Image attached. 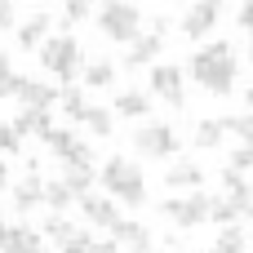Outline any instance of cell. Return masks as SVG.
<instances>
[{"mask_svg": "<svg viewBox=\"0 0 253 253\" xmlns=\"http://www.w3.org/2000/svg\"><path fill=\"white\" fill-rule=\"evenodd\" d=\"M187 76L196 84H205L213 98H227L231 84H236V53H231V40H213L209 49H200L191 62H187Z\"/></svg>", "mask_w": 253, "mask_h": 253, "instance_id": "6da1fadb", "label": "cell"}, {"mask_svg": "<svg viewBox=\"0 0 253 253\" xmlns=\"http://www.w3.org/2000/svg\"><path fill=\"white\" fill-rule=\"evenodd\" d=\"M102 187L111 191V200H125L129 209H138L147 200V182H142V169L125 156H111L102 165Z\"/></svg>", "mask_w": 253, "mask_h": 253, "instance_id": "7a4b0ae2", "label": "cell"}, {"mask_svg": "<svg viewBox=\"0 0 253 253\" xmlns=\"http://www.w3.org/2000/svg\"><path fill=\"white\" fill-rule=\"evenodd\" d=\"M98 31H102L107 40H116V44H133V40L142 36V13H138V4H129V0H107V4H98Z\"/></svg>", "mask_w": 253, "mask_h": 253, "instance_id": "3957f363", "label": "cell"}, {"mask_svg": "<svg viewBox=\"0 0 253 253\" xmlns=\"http://www.w3.org/2000/svg\"><path fill=\"white\" fill-rule=\"evenodd\" d=\"M40 67L53 71L62 84H71V80L80 76V67H84L76 36H44V40H40Z\"/></svg>", "mask_w": 253, "mask_h": 253, "instance_id": "277c9868", "label": "cell"}, {"mask_svg": "<svg viewBox=\"0 0 253 253\" xmlns=\"http://www.w3.org/2000/svg\"><path fill=\"white\" fill-rule=\"evenodd\" d=\"M209 200H213V196H205V191L196 187L191 196H178V200H160V213H165L173 227L191 231V227H200V222L209 218Z\"/></svg>", "mask_w": 253, "mask_h": 253, "instance_id": "5b68a950", "label": "cell"}, {"mask_svg": "<svg viewBox=\"0 0 253 253\" xmlns=\"http://www.w3.org/2000/svg\"><path fill=\"white\" fill-rule=\"evenodd\" d=\"M133 151L147 156V160H165V156H173V151H178V133H173V125H142V129H133Z\"/></svg>", "mask_w": 253, "mask_h": 253, "instance_id": "8992f818", "label": "cell"}, {"mask_svg": "<svg viewBox=\"0 0 253 253\" xmlns=\"http://www.w3.org/2000/svg\"><path fill=\"white\" fill-rule=\"evenodd\" d=\"M151 93H160L169 107H187V93H182V71L178 67H169V62H160V67H151Z\"/></svg>", "mask_w": 253, "mask_h": 253, "instance_id": "52a82bcc", "label": "cell"}, {"mask_svg": "<svg viewBox=\"0 0 253 253\" xmlns=\"http://www.w3.org/2000/svg\"><path fill=\"white\" fill-rule=\"evenodd\" d=\"M218 13H222V0H191L187 18H182V36H191V40L209 36L213 22H218Z\"/></svg>", "mask_w": 253, "mask_h": 253, "instance_id": "ba28073f", "label": "cell"}, {"mask_svg": "<svg viewBox=\"0 0 253 253\" xmlns=\"http://www.w3.org/2000/svg\"><path fill=\"white\" fill-rule=\"evenodd\" d=\"M107 231H111V240H116L120 249L129 245L133 253H151V231H147L142 222H125V218H116V222H111Z\"/></svg>", "mask_w": 253, "mask_h": 253, "instance_id": "9c48e42d", "label": "cell"}, {"mask_svg": "<svg viewBox=\"0 0 253 253\" xmlns=\"http://www.w3.org/2000/svg\"><path fill=\"white\" fill-rule=\"evenodd\" d=\"M80 200V213H84V222L89 227H111L116 218H120V209H116V200H102V196H76Z\"/></svg>", "mask_w": 253, "mask_h": 253, "instance_id": "30bf717a", "label": "cell"}, {"mask_svg": "<svg viewBox=\"0 0 253 253\" xmlns=\"http://www.w3.org/2000/svg\"><path fill=\"white\" fill-rule=\"evenodd\" d=\"M249 209H253V200H240V196H222V200L213 196V200H209V218H213L218 227H236Z\"/></svg>", "mask_w": 253, "mask_h": 253, "instance_id": "8fae6325", "label": "cell"}, {"mask_svg": "<svg viewBox=\"0 0 253 253\" xmlns=\"http://www.w3.org/2000/svg\"><path fill=\"white\" fill-rule=\"evenodd\" d=\"M13 98H18L22 107H36V111H49V107L58 102V89H53V84H40V80H27V76H22V89H18Z\"/></svg>", "mask_w": 253, "mask_h": 253, "instance_id": "7c38bea8", "label": "cell"}, {"mask_svg": "<svg viewBox=\"0 0 253 253\" xmlns=\"http://www.w3.org/2000/svg\"><path fill=\"white\" fill-rule=\"evenodd\" d=\"M27 249H40V231L31 227H0V253H27Z\"/></svg>", "mask_w": 253, "mask_h": 253, "instance_id": "4fadbf2b", "label": "cell"}, {"mask_svg": "<svg viewBox=\"0 0 253 253\" xmlns=\"http://www.w3.org/2000/svg\"><path fill=\"white\" fill-rule=\"evenodd\" d=\"M36 205H44V182H40V173H27V178L13 187V209H18V213H31Z\"/></svg>", "mask_w": 253, "mask_h": 253, "instance_id": "5bb4252c", "label": "cell"}, {"mask_svg": "<svg viewBox=\"0 0 253 253\" xmlns=\"http://www.w3.org/2000/svg\"><path fill=\"white\" fill-rule=\"evenodd\" d=\"M13 133L18 138H27V133H36V138H44V129H53V120H49V111H36V107H22L13 120Z\"/></svg>", "mask_w": 253, "mask_h": 253, "instance_id": "9a60e30c", "label": "cell"}, {"mask_svg": "<svg viewBox=\"0 0 253 253\" xmlns=\"http://www.w3.org/2000/svg\"><path fill=\"white\" fill-rule=\"evenodd\" d=\"M71 196H89V187H93V165H71V160H62V178H58Z\"/></svg>", "mask_w": 253, "mask_h": 253, "instance_id": "2e32d148", "label": "cell"}, {"mask_svg": "<svg viewBox=\"0 0 253 253\" xmlns=\"http://www.w3.org/2000/svg\"><path fill=\"white\" fill-rule=\"evenodd\" d=\"M49 27H53V18H49V13L27 18V22L18 27V49H40V40L49 36Z\"/></svg>", "mask_w": 253, "mask_h": 253, "instance_id": "e0dca14e", "label": "cell"}, {"mask_svg": "<svg viewBox=\"0 0 253 253\" xmlns=\"http://www.w3.org/2000/svg\"><path fill=\"white\" fill-rule=\"evenodd\" d=\"M160 40L165 36H138L133 44H129V58H125V67H151V58H160Z\"/></svg>", "mask_w": 253, "mask_h": 253, "instance_id": "ac0fdd59", "label": "cell"}, {"mask_svg": "<svg viewBox=\"0 0 253 253\" xmlns=\"http://www.w3.org/2000/svg\"><path fill=\"white\" fill-rule=\"evenodd\" d=\"M116 116H129V120H142L147 111H151V98L147 93H138V89H125V93H116Z\"/></svg>", "mask_w": 253, "mask_h": 253, "instance_id": "d6986e66", "label": "cell"}, {"mask_svg": "<svg viewBox=\"0 0 253 253\" xmlns=\"http://www.w3.org/2000/svg\"><path fill=\"white\" fill-rule=\"evenodd\" d=\"M80 80H84L89 89H111V80H116V67H111L107 58H93V62H84V67H80Z\"/></svg>", "mask_w": 253, "mask_h": 253, "instance_id": "ffe728a7", "label": "cell"}, {"mask_svg": "<svg viewBox=\"0 0 253 253\" xmlns=\"http://www.w3.org/2000/svg\"><path fill=\"white\" fill-rule=\"evenodd\" d=\"M80 125H84L89 133H98V138H111V133H116V129H111V125H116V116H111L107 107H84Z\"/></svg>", "mask_w": 253, "mask_h": 253, "instance_id": "44dd1931", "label": "cell"}, {"mask_svg": "<svg viewBox=\"0 0 253 253\" xmlns=\"http://www.w3.org/2000/svg\"><path fill=\"white\" fill-rule=\"evenodd\" d=\"M200 178H205V173H200V165H191V160H178V165L165 173V182H169V187H191V191L200 187Z\"/></svg>", "mask_w": 253, "mask_h": 253, "instance_id": "7402d4cb", "label": "cell"}, {"mask_svg": "<svg viewBox=\"0 0 253 253\" xmlns=\"http://www.w3.org/2000/svg\"><path fill=\"white\" fill-rule=\"evenodd\" d=\"M222 133H227L222 120H200V125H196V151H213V147L222 142Z\"/></svg>", "mask_w": 253, "mask_h": 253, "instance_id": "603a6c76", "label": "cell"}, {"mask_svg": "<svg viewBox=\"0 0 253 253\" xmlns=\"http://www.w3.org/2000/svg\"><path fill=\"white\" fill-rule=\"evenodd\" d=\"M40 142H44V147H49V151H53V156L62 160V156H67V151H71V147H76L80 138H76L71 129H44V138H40Z\"/></svg>", "mask_w": 253, "mask_h": 253, "instance_id": "cb8c5ba5", "label": "cell"}, {"mask_svg": "<svg viewBox=\"0 0 253 253\" xmlns=\"http://www.w3.org/2000/svg\"><path fill=\"white\" fill-rule=\"evenodd\" d=\"M18 89H22V76L13 71V58L0 53V98H13Z\"/></svg>", "mask_w": 253, "mask_h": 253, "instance_id": "d4e9b609", "label": "cell"}, {"mask_svg": "<svg viewBox=\"0 0 253 253\" xmlns=\"http://www.w3.org/2000/svg\"><path fill=\"white\" fill-rule=\"evenodd\" d=\"M222 187H227V196H240V200H253V187H249V178L240 173V169H222Z\"/></svg>", "mask_w": 253, "mask_h": 253, "instance_id": "484cf974", "label": "cell"}, {"mask_svg": "<svg viewBox=\"0 0 253 253\" xmlns=\"http://www.w3.org/2000/svg\"><path fill=\"white\" fill-rule=\"evenodd\" d=\"M209 253H245V231H240V222H236V227H222L218 245H213Z\"/></svg>", "mask_w": 253, "mask_h": 253, "instance_id": "4316f807", "label": "cell"}, {"mask_svg": "<svg viewBox=\"0 0 253 253\" xmlns=\"http://www.w3.org/2000/svg\"><path fill=\"white\" fill-rule=\"evenodd\" d=\"M58 102H62V111H67V116L80 125V116H84V107H89V102H84V93L67 84V89H58Z\"/></svg>", "mask_w": 253, "mask_h": 253, "instance_id": "83f0119b", "label": "cell"}, {"mask_svg": "<svg viewBox=\"0 0 253 253\" xmlns=\"http://www.w3.org/2000/svg\"><path fill=\"white\" fill-rule=\"evenodd\" d=\"M71 200H76V196H71V191H67L62 182H44V205H49L53 213H62V209H67Z\"/></svg>", "mask_w": 253, "mask_h": 253, "instance_id": "f1b7e54d", "label": "cell"}, {"mask_svg": "<svg viewBox=\"0 0 253 253\" xmlns=\"http://www.w3.org/2000/svg\"><path fill=\"white\" fill-rule=\"evenodd\" d=\"M71 231H76V227H71V222H67L62 213H49V218H44V231H40V236H49L53 245H62V240H67Z\"/></svg>", "mask_w": 253, "mask_h": 253, "instance_id": "f546056e", "label": "cell"}, {"mask_svg": "<svg viewBox=\"0 0 253 253\" xmlns=\"http://www.w3.org/2000/svg\"><path fill=\"white\" fill-rule=\"evenodd\" d=\"M58 253H93V236L76 227V231H71V236H67V240L58 245Z\"/></svg>", "mask_w": 253, "mask_h": 253, "instance_id": "4dcf8cb0", "label": "cell"}, {"mask_svg": "<svg viewBox=\"0 0 253 253\" xmlns=\"http://www.w3.org/2000/svg\"><path fill=\"white\" fill-rule=\"evenodd\" d=\"M222 129L240 133V138H245V147H253V111H249V116H222Z\"/></svg>", "mask_w": 253, "mask_h": 253, "instance_id": "1f68e13d", "label": "cell"}, {"mask_svg": "<svg viewBox=\"0 0 253 253\" xmlns=\"http://www.w3.org/2000/svg\"><path fill=\"white\" fill-rule=\"evenodd\" d=\"M98 9V0H67V22H84Z\"/></svg>", "mask_w": 253, "mask_h": 253, "instance_id": "d6a6232c", "label": "cell"}, {"mask_svg": "<svg viewBox=\"0 0 253 253\" xmlns=\"http://www.w3.org/2000/svg\"><path fill=\"white\" fill-rule=\"evenodd\" d=\"M22 147V138L13 133V125H0V156H13Z\"/></svg>", "mask_w": 253, "mask_h": 253, "instance_id": "836d02e7", "label": "cell"}, {"mask_svg": "<svg viewBox=\"0 0 253 253\" xmlns=\"http://www.w3.org/2000/svg\"><path fill=\"white\" fill-rule=\"evenodd\" d=\"M227 165H231V169H240V173H249V169H253V147H236Z\"/></svg>", "mask_w": 253, "mask_h": 253, "instance_id": "e575fe53", "label": "cell"}, {"mask_svg": "<svg viewBox=\"0 0 253 253\" xmlns=\"http://www.w3.org/2000/svg\"><path fill=\"white\" fill-rule=\"evenodd\" d=\"M9 27H18V9H13V0H0V31H9Z\"/></svg>", "mask_w": 253, "mask_h": 253, "instance_id": "d590c367", "label": "cell"}, {"mask_svg": "<svg viewBox=\"0 0 253 253\" xmlns=\"http://www.w3.org/2000/svg\"><path fill=\"white\" fill-rule=\"evenodd\" d=\"M240 27H245V31H253V0H245V4H240Z\"/></svg>", "mask_w": 253, "mask_h": 253, "instance_id": "8d00e7d4", "label": "cell"}, {"mask_svg": "<svg viewBox=\"0 0 253 253\" xmlns=\"http://www.w3.org/2000/svg\"><path fill=\"white\" fill-rule=\"evenodd\" d=\"M93 253H120V245H116V240H102V245L93 240Z\"/></svg>", "mask_w": 253, "mask_h": 253, "instance_id": "74e56055", "label": "cell"}, {"mask_svg": "<svg viewBox=\"0 0 253 253\" xmlns=\"http://www.w3.org/2000/svg\"><path fill=\"white\" fill-rule=\"evenodd\" d=\"M4 182H9V165H0V187H4Z\"/></svg>", "mask_w": 253, "mask_h": 253, "instance_id": "f35d334b", "label": "cell"}, {"mask_svg": "<svg viewBox=\"0 0 253 253\" xmlns=\"http://www.w3.org/2000/svg\"><path fill=\"white\" fill-rule=\"evenodd\" d=\"M245 102H249V111H253V89H249V93H245Z\"/></svg>", "mask_w": 253, "mask_h": 253, "instance_id": "ab89813d", "label": "cell"}, {"mask_svg": "<svg viewBox=\"0 0 253 253\" xmlns=\"http://www.w3.org/2000/svg\"><path fill=\"white\" fill-rule=\"evenodd\" d=\"M249 62H253V31H249Z\"/></svg>", "mask_w": 253, "mask_h": 253, "instance_id": "60d3db41", "label": "cell"}, {"mask_svg": "<svg viewBox=\"0 0 253 253\" xmlns=\"http://www.w3.org/2000/svg\"><path fill=\"white\" fill-rule=\"evenodd\" d=\"M31 4H49V0H31Z\"/></svg>", "mask_w": 253, "mask_h": 253, "instance_id": "b9f144b4", "label": "cell"}, {"mask_svg": "<svg viewBox=\"0 0 253 253\" xmlns=\"http://www.w3.org/2000/svg\"><path fill=\"white\" fill-rule=\"evenodd\" d=\"M27 253H44V249H27Z\"/></svg>", "mask_w": 253, "mask_h": 253, "instance_id": "7bdbcfd3", "label": "cell"}]
</instances>
